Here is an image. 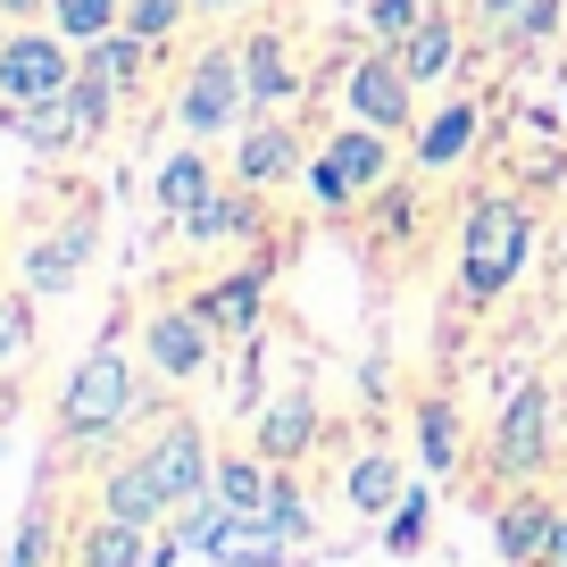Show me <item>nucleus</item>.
Instances as JSON below:
<instances>
[{
	"label": "nucleus",
	"mask_w": 567,
	"mask_h": 567,
	"mask_svg": "<svg viewBox=\"0 0 567 567\" xmlns=\"http://www.w3.org/2000/svg\"><path fill=\"white\" fill-rule=\"evenodd\" d=\"M243 425H250V451H259V460H276V467H309V460L326 451V409H318V392H309V384L259 401Z\"/></svg>",
	"instance_id": "obj_11"
},
{
	"label": "nucleus",
	"mask_w": 567,
	"mask_h": 567,
	"mask_svg": "<svg viewBox=\"0 0 567 567\" xmlns=\"http://www.w3.org/2000/svg\"><path fill=\"white\" fill-rule=\"evenodd\" d=\"M301 167H309V125L301 117H243L234 125V159H226V176L234 184H250V193H284V184H301Z\"/></svg>",
	"instance_id": "obj_10"
},
{
	"label": "nucleus",
	"mask_w": 567,
	"mask_h": 567,
	"mask_svg": "<svg viewBox=\"0 0 567 567\" xmlns=\"http://www.w3.org/2000/svg\"><path fill=\"white\" fill-rule=\"evenodd\" d=\"M425 534H434V476L409 484V493L392 501V517H384V550H392V559H417Z\"/></svg>",
	"instance_id": "obj_29"
},
{
	"label": "nucleus",
	"mask_w": 567,
	"mask_h": 567,
	"mask_svg": "<svg viewBox=\"0 0 567 567\" xmlns=\"http://www.w3.org/2000/svg\"><path fill=\"white\" fill-rule=\"evenodd\" d=\"M276 476L284 467L276 460H259V451H217V476H209V493H226L234 509H267V501H276Z\"/></svg>",
	"instance_id": "obj_28"
},
{
	"label": "nucleus",
	"mask_w": 567,
	"mask_h": 567,
	"mask_svg": "<svg viewBox=\"0 0 567 567\" xmlns=\"http://www.w3.org/2000/svg\"><path fill=\"white\" fill-rule=\"evenodd\" d=\"M75 84V42L59 25H0V109L51 101Z\"/></svg>",
	"instance_id": "obj_8"
},
{
	"label": "nucleus",
	"mask_w": 567,
	"mask_h": 567,
	"mask_svg": "<svg viewBox=\"0 0 567 567\" xmlns=\"http://www.w3.org/2000/svg\"><path fill=\"white\" fill-rule=\"evenodd\" d=\"M534 234H543V217H534L526 193H501V184H484V193L460 200V276H451L460 309H493L501 292L526 276Z\"/></svg>",
	"instance_id": "obj_2"
},
{
	"label": "nucleus",
	"mask_w": 567,
	"mask_h": 567,
	"mask_svg": "<svg viewBox=\"0 0 567 567\" xmlns=\"http://www.w3.org/2000/svg\"><path fill=\"white\" fill-rule=\"evenodd\" d=\"M193 309L217 326V334H259V326H267V267H259V250H250V267H234V276L200 284Z\"/></svg>",
	"instance_id": "obj_23"
},
{
	"label": "nucleus",
	"mask_w": 567,
	"mask_h": 567,
	"mask_svg": "<svg viewBox=\"0 0 567 567\" xmlns=\"http://www.w3.org/2000/svg\"><path fill=\"white\" fill-rule=\"evenodd\" d=\"M425 18V0H359V34L368 42H401Z\"/></svg>",
	"instance_id": "obj_35"
},
{
	"label": "nucleus",
	"mask_w": 567,
	"mask_h": 567,
	"mask_svg": "<svg viewBox=\"0 0 567 567\" xmlns=\"http://www.w3.org/2000/svg\"><path fill=\"white\" fill-rule=\"evenodd\" d=\"M567 18V0H526V18H517V51H543L550 34H559Z\"/></svg>",
	"instance_id": "obj_36"
},
{
	"label": "nucleus",
	"mask_w": 567,
	"mask_h": 567,
	"mask_svg": "<svg viewBox=\"0 0 567 567\" xmlns=\"http://www.w3.org/2000/svg\"><path fill=\"white\" fill-rule=\"evenodd\" d=\"M151 384H159V375L142 368V351L125 359L117 342H92L68 368V384H59V460H117L125 425H134L142 409H159Z\"/></svg>",
	"instance_id": "obj_1"
},
{
	"label": "nucleus",
	"mask_w": 567,
	"mask_h": 567,
	"mask_svg": "<svg viewBox=\"0 0 567 567\" xmlns=\"http://www.w3.org/2000/svg\"><path fill=\"white\" fill-rule=\"evenodd\" d=\"M267 0H193V18H259Z\"/></svg>",
	"instance_id": "obj_38"
},
{
	"label": "nucleus",
	"mask_w": 567,
	"mask_h": 567,
	"mask_svg": "<svg viewBox=\"0 0 567 567\" xmlns=\"http://www.w3.org/2000/svg\"><path fill=\"white\" fill-rule=\"evenodd\" d=\"M184 25H193V0H125V34H142L151 51H167Z\"/></svg>",
	"instance_id": "obj_31"
},
{
	"label": "nucleus",
	"mask_w": 567,
	"mask_h": 567,
	"mask_svg": "<svg viewBox=\"0 0 567 567\" xmlns=\"http://www.w3.org/2000/svg\"><path fill=\"white\" fill-rule=\"evenodd\" d=\"M401 493H409L401 443H368V451H351V460H342V509H351L359 526H384Z\"/></svg>",
	"instance_id": "obj_18"
},
{
	"label": "nucleus",
	"mask_w": 567,
	"mask_h": 567,
	"mask_svg": "<svg viewBox=\"0 0 567 567\" xmlns=\"http://www.w3.org/2000/svg\"><path fill=\"white\" fill-rule=\"evenodd\" d=\"M92 509H101V517H125V526H151V534L176 517V509L159 501V484H151V467H142V451H117V460H101Z\"/></svg>",
	"instance_id": "obj_21"
},
{
	"label": "nucleus",
	"mask_w": 567,
	"mask_h": 567,
	"mask_svg": "<svg viewBox=\"0 0 567 567\" xmlns=\"http://www.w3.org/2000/svg\"><path fill=\"white\" fill-rule=\"evenodd\" d=\"M543 567H567V509H559V534H550V550H543Z\"/></svg>",
	"instance_id": "obj_39"
},
{
	"label": "nucleus",
	"mask_w": 567,
	"mask_h": 567,
	"mask_svg": "<svg viewBox=\"0 0 567 567\" xmlns=\"http://www.w3.org/2000/svg\"><path fill=\"white\" fill-rule=\"evenodd\" d=\"M68 101H75V125H84V142H101L109 125H117V109H125V92L117 84H101V75H84L75 68V84H68Z\"/></svg>",
	"instance_id": "obj_32"
},
{
	"label": "nucleus",
	"mask_w": 567,
	"mask_h": 567,
	"mask_svg": "<svg viewBox=\"0 0 567 567\" xmlns=\"http://www.w3.org/2000/svg\"><path fill=\"white\" fill-rule=\"evenodd\" d=\"M217 184H226V167L209 159V142H193V134H184L176 151L159 159V217H167V234H176L184 217H193L200 200L217 193Z\"/></svg>",
	"instance_id": "obj_24"
},
{
	"label": "nucleus",
	"mask_w": 567,
	"mask_h": 567,
	"mask_svg": "<svg viewBox=\"0 0 567 567\" xmlns=\"http://www.w3.org/2000/svg\"><path fill=\"white\" fill-rule=\"evenodd\" d=\"M392 51H401V68H409V84H417V92L451 84V75H460V51H467V18H460V0H425V18L409 25Z\"/></svg>",
	"instance_id": "obj_13"
},
{
	"label": "nucleus",
	"mask_w": 567,
	"mask_h": 567,
	"mask_svg": "<svg viewBox=\"0 0 567 567\" xmlns=\"http://www.w3.org/2000/svg\"><path fill=\"white\" fill-rule=\"evenodd\" d=\"M51 476H59V451L42 460V484L25 493V509H18V534H9V567H59V559H68V543H75L68 509L51 501Z\"/></svg>",
	"instance_id": "obj_19"
},
{
	"label": "nucleus",
	"mask_w": 567,
	"mask_h": 567,
	"mask_svg": "<svg viewBox=\"0 0 567 567\" xmlns=\"http://www.w3.org/2000/svg\"><path fill=\"white\" fill-rule=\"evenodd\" d=\"M68 567H151V526H125V517L92 509L68 543Z\"/></svg>",
	"instance_id": "obj_26"
},
{
	"label": "nucleus",
	"mask_w": 567,
	"mask_h": 567,
	"mask_svg": "<svg viewBox=\"0 0 567 567\" xmlns=\"http://www.w3.org/2000/svg\"><path fill=\"white\" fill-rule=\"evenodd\" d=\"M142 467H151V484H159L167 509L200 501V493H209V476H217L209 425H200L193 409H159V417H151V443H142Z\"/></svg>",
	"instance_id": "obj_7"
},
{
	"label": "nucleus",
	"mask_w": 567,
	"mask_h": 567,
	"mask_svg": "<svg viewBox=\"0 0 567 567\" xmlns=\"http://www.w3.org/2000/svg\"><path fill=\"white\" fill-rule=\"evenodd\" d=\"M0 134H18L34 159H68V151H84V125H75V101H68V92L25 101V109H0Z\"/></svg>",
	"instance_id": "obj_25"
},
{
	"label": "nucleus",
	"mask_w": 567,
	"mask_h": 567,
	"mask_svg": "<svg viewBox=\"0 0 567 567\" xmlns=\"http://www.w3.org/2000/svg\"><path fill=\"white\" fill-rule=\"evenodd\" d=\"M34 351H42V326H34V292H9L0 284V384H18L25 368H34Z\"/></svg>",
	"instance_id": "obj_27"
},
{
	"label": "nucleus",
	"mask_w": 567,
	"mask_h": 567,
	"mask_svg": "<svg viewBox=\"0 0 567 567\" xmlns=\"http://www.w3.org/2000/svg\"><path fill=\"white\" fill-rule=\"evenodd\" d=\"M359 226H368V234H409V226H417V193H409L401 176L375 184V193L359 200Z\"/></svg>",
	"instance_id": "obj_33"
},
{
	"label": "nucleus",
	"mask_w": 567,
	"mask_h": 567,
	"mask_svg": "<svg viewBox=\"0 0 567 567\" xmlns=\"http://www.w3.org/2000/svg\"><path fill=\"white\" fill-rule=\"evenodd\" d=\"M517 18H526V0H467V34L501 42V51H517Z\"/></svg>",
	"instance_id": "obj_34"
},
{
	"label": "nucleus",
	"mask_w": 567,
	"mask_h": 567,
	"mask_svg": "<svg viewBox=\"0 0 567 567\" xmlns=\"http://www.w3.org/2000/svg\"><path fill=\"white\" fill-rule=\"evenodd\" d=\"M550 534H559V501H550V493H526V484H517V493L493 509V550H501V567H543Z\"/></svg>",
	"instance_id": "obj_20"
},
{
	"label": "nucleus",
	"mask_w": 567,
	"mask_h": 567,
	"mask_svg": "<svg viewBox=\"0 0 567 567\" xmlns=\"http://www.w3.org/2000/svg\"><path fill=\"white\" fill-rule=\"evenodd\" d=\"M309 559H318V543H301V534L284 526V517H267V509H234L226 543H217V567H309Z\"/></svg>",
	"instance_id": "obj_16"
},
{
	"label": "nucleus",
	"mask_w": 567,
	"mask_h": 567,
	"mask_svg": "<svg viewBox=\"0 0 567 567\" xmlns=\"http://www.w3.org/2000/svg\"><path fill=\"white\" fill-rule=\"evenodd\" d=\"M409 443H417V467L434 484L460 476L467 467V425H460V401L451 392H417V409H409Z\"/></svg>",
	"instance_id": "obj_22"
},
{
	"label": "nucleus",
	"mask_w": 567,
	"mask_h": 567,
	"mask_svg": "<svg viewBox=\"0 0 567 567\" xmlns=\"http://www.w3.org/2000/svg\"><path fill=\"white\" fill-rule=\"evenodd\" d=\"M392 142H401V134H384V125H368V117H334V125H326V142H318V159L334 167V176L351 184L359 200H368L375 184H392V176H401Z\"/></svg>",
	"instance_id": "obj_15"
},
{
	"label": "nucleus",
	"mask_w": 567,
	"mask_h": 567,
	"mask_svg": "<svg viewBox=\"0 0 567 567\" xmlns=\"http://www.w3.org/2000/svg\"><path fill=\"white\" fill-rule=\"evenodd\" d=\"M51 25L84 51V42L109 34V25H125V0H51Z\"/></svg>",
	"instance_id": "obj_30"
},
{
	"label": "nucleus",
	"mask_w": 567,
	"mask_h": 567,
	"mask_svg": "<svg viewBox=\"0 0 567 567\" xmlns=\"http://www.w3.org/2000/svg\"><path fill=\"white\" fill-rule=\"evenodd\" d=\"M176 134H193V142H217V134H234V125L250 117V75H243V34H217V42H200L193 59H184V75H176Z\"/></svg>",
	"instance_id": "obj_3"
},
{
	"label": "nucleus",
	"mask_w": 567,
	"mask_h": 567,
	"mask_svg": "<svg viewBox=\"0 0 567 567\" xmlns=\"http://www.w3.org/2000/svg\"><path fill=\"white\" fill-rule=\"evenodd\" d=\"M334 101H342V117H368V125H384V134H401V142L417 134V84H409L392 42H368V51L342 59Z\"/></svg>",
	"instance_id": "obj_6"
},
{
	"label": "nucleus",
	"mask_w": 567,
	"mask_h": 567,
	"mask_svg": "<svg viewBox=\"0 0 567 567\" xmlns=\"http://www.w3.org/2000/svg\"><path fill=\"white\" fill-rule=\"evenodd\" d=\"M243 75H250V117H276L284 101H301V68H292V42H284V25H243Z\"/></svg>",
	"instance_id": "obj_17"
},
{
	"label": "nucleus",
	"mask_w": 567,
	"mask_h": 567,
	"mask_svg": "<svg viewBox=\"0 0 567 567\" xmlns=\"http://www.w3.org/2000/svg\"><path fill=\"white\" fill-rule=\"evenodd\" d=\"M484 142V101L476 92H443V101L417 117V134H409V167L417 176H460L467 159H476Z\"/></svg>",
	"instance_id": "obj_12"
},
{
	"label": "nucleus",
	"mask_w": 567,
	"mask_h": 567,
	"mask_svg": "<svg viewBox=\"0 0 567 567\" xmlns=\"http://www.w3.org/2000/svg\"><path fill=\"white\" fill-rule=\"evenodd\" d=\"M550 443H559V401H550V384H517L509 401H501V417L484 425V476L493 484H534L550 467Z\"/></svg>",
	"instance_id": "obj_4"
},
{
	"label": "nucleus",
	"mask_w": 567,
	"mask_h": 567,
	"mask_svg": "<svg viewBox=\"0 0 567 567\" xmlns=\"http://www.w3.org/2000/svg\"><path fill=\"white\" fill-rule=\"evenodd\" d=\"M92 259H101V209L75 200L68 217H51V226L25 243V292H34V301H68Z\"/></svg>",
	"instance_id": "obj_9"
},
{
	"label": "nucleus",
	"mask_w": 567,
	"mask_h": 567,
	"mask_svg": "<svg viewBox=\"0 0 567 567\" xmlns=\"http://www.w3.org/2000/svg\"><path fill=\"white\" fill-rule=\"evenodd\" d=\"M217 342H226V334H217V326L200 318L193 301H159L151 318L134 326V351H142V368L159 375L167 392H193L200 375L217 368Z\"/></svg>",
	"instance_id": "obj_5"
},
{
	"label": "nucleus",
	"mask_w": 567,
	"mask_h": 567,
	"mask_svg": "<svg viewBox=\"0 0 567 567\" xmlns=\"http://www.w3.org/2000/svg\"><path fill=\"white\" fill-rule=\"evenodd\" d=\"M259 234H267V193H250V184L226 176V184H217V193L176 226V243H184V250H217V243L259 250Z\"/></svg>",
	"instance_id": "obj_14"
},
{
	"label": "nucleus",
	"mask_w": 567,
	"mask_h": 567,
	"mask_svg": "<svg viewBox=\"0 0 567 567\" xmlns=\"http://www.w3.org/2000/svg\"><path fill=\"white\" fill-rule=\"evenodd\" d=\"M0 25H51V0H0Z\"/></svg>",
	"instance_id": "obj_37"
}]
</instances>
